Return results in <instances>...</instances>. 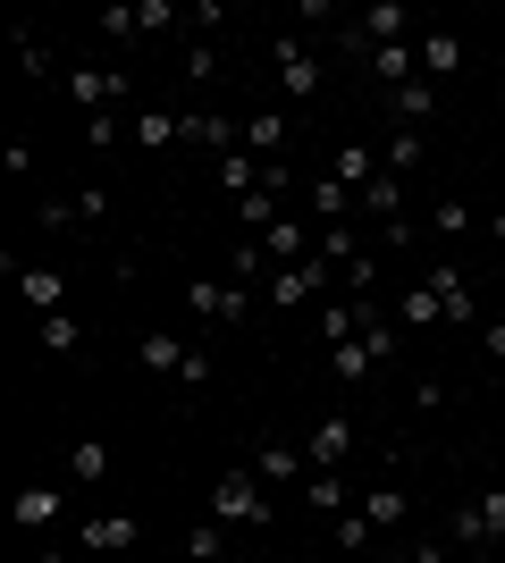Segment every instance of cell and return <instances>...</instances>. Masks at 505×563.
I'll return each instance as SVG.
<instances>
[{
	"instance_id": "33",
	"label": "cell",
	"mask_w": 505,
	"mask_h": 563,
	"mask_svg": "<svg viewBox=\"0 0 505 563\" xmlns=\"http://www.w3.org/2000/svg\"><path fill=\"white\" fill-rule=\"evenodd\" d=\"M362 514H371V530H380V539H387V530H405L413 496H405V488H371V496H362Z\"/></svg>"
},
{
	"instance_id": "14",
	"label": "cell",
	"mask_w": 505,
	"mask_h": 563,
	"mask_svg": "<svg viewBox=\"0 0 505 563\" xmlns=\"http://www.w3.org/2000/svg\"><path fill=\"white\" fill-rule=\"evenodd\" d=\"M354 219L362 228H396V219H405V177H371V186H362V202H354Z\"/></svg>"
},
{
	"instance_id": "15",
	"label": "cell",
	"mask_w": 505,
	"mask_h": 563,
	"mask_svg": "<svg viewBox=\"0 0 505 563\" xmlns=\"http://www.w3.org/2000/svg\"><path fill=\"white\" fill-rule=\"evenodd\" d=\"M9 278H18V295H25V311H34V320L68 311V278H59V269H34V261H25V269H9Z\"/></svg>"
},
{
	"instance_id": "4",
	"label": "cell",
	"mask_w": 505,
	"mask_h": 563,
	"mask_svg": "<svg viewBox=\"0 0 505 563\" xmlns=\"http://www.w3.org/2000/svg\"><path fill=\"white\" fill-rule=\"evenodd\" d=\"M262 295H270V303H278V311H295V303H312V295H320V303H329V295H337V269H329V261H295V269H270V286H262Z\"/></svg>"
},
{
	"instance_id": "30",
	"label": "cell",
	"mask_w": 505,
	"mask_h": 563,
	"mask_svg": "<svg viewBox=\"0 0 505 563\" xmlns=\"http://www.w3.org/2000/svg\"><path fill=\"white\" fill-rule=\"evenodd\" d=\"M34 336H43V353H85V345H94L76 311H51V320H34Z\"/></svg>"
},
{
	"instance_id": "44",
	"label": "cell",
	"mask_w": 505,
	"mask_h": 563,
	"mask_svg": "<svg viewBox=\"0 0 505 563\" xmlns=\"http://www.w3.org/2000/svg\"><path fill=\"white\" fill-rule=\"evenodd\" d=\"M76 219H85V228H101V219H110V186H85V194H76Z\"/></svg>"
},
{
	"instance_id": "47",
	"label": "cell",
	"mask_w": 505,
	"mask_h": 563,
	"mask_svg": "<svg viewBox=\"0 0 505 563\" xmlns=\"http://www.w3.org/2000/svg\"><path fill=\"white\" fill-rule=\"evenodd\" d=\"M481 345H488V362H505V320H481Z\"/></svg>"
},
{
	"instance_id": "41",
	"label": "cell",
	"mask_w": 505,
	"mask_h": 563,
	"mask_svg": "<svg viewBox=\"0 0 505 563\" xmlns=\"http://www.w3.org/2000/svg\"><path fill=\"white\" fill-rule=\"evenodd\" d=\"M101 43H144V25H135V9H101Z\"/></svg>"
},
{
	"instance_id": "3",
	"label": "cell",
	"mask_w": 505,
	"mask_h": 563,
	"mask_svg": "<svg viewBox=\"0 0 505 563\" xmlns=\"http://www.w3.org/2000/svg\"><path fill=\"white\" fill-rule=\"evenodd\" d=\"M186 311H194V329H237L244 311H253V286H237V278H186Z\"/></svg>"
},
{
	"instance_id": "35",
	"label": "cell",
	"mask_w": 505,
	"mask_h": 563,
	"mask_svg": "<svg viewBox=\"0 0 505 563\" xmlns=\"http://www.w3.org/2000/svg\"><path fill=\"white\" fill-rule=\"evenodd\" d=\"M177 76H186V101L202 93V85H211L219 76V43H186V59H177Z\"/></svg>"
},
{
	"instance_id": "10",
	"label": "cell",
	"mask_w": 505,
	"mask_h": 563,
	"mask_svg": "<svg viewBox=\"0 0 505 563\" xmlns=\"http://www.w3.org/2000/svg\"><path fill=\"white\" fill-rule=\"evenodd\" d=\"M244 152H253V161H287L295 152V118L287 110H253L244 118Z\"/></svg>"
},
{
	"instance_id": "42",
	"label": "cell",
	"mask_w": 505,
	"mask_h": 563,
	"mask_svg": "<svg viewBox=\"0 0 505 563\" xmlns=\"http://www.w3.org/2000/svg\"><path fill=\"white\" fill-rule=\"evenodd\" d=\"M34 219H43L51 235H76V228H85V219H76V202H59V194H51V202H43V211H34Z\"/></svg>"
},
{
	"instance_id": "27",
	"label": "cell",
	"mask_w": 505,
	"mask_h": 563,
	"mask_svg": "<svg viewBox=\"0 0 505 563\" xmlns=\"http://www.w3.org/2000/svg\"><path fill=\"white\" fill-rule=\"evenodd\" d=\"M211 378H219V345H211V336H194L186 362H177V387H186V396H202Z\"/></svg>"
},
{
	"instance_id": "9",
	"label": "cell",
	"mask_w": 505,
	"mask_h": 563,
	"mask_svg": "<svg viewBox=\"0 0 505 563\" xmlns=\"http://www.w3.org/2000/svg\"><path fill=\"white\" fill-rule=\"evenodd\" d=\"M354 25H362V43H371V51H380V43H413V34H421V18H413V9H396V0L354 9Z\"/></svg>"
},
{
	"instance_id": "21",
	"label": "cell",
	"mask_w": 505,
	"mask_h": 563,
	"mask_svg": "<svg viewBox=\"0 0 505 563\" xmlns=\"http://www.w3.org/2000/svg\"><path fill=\"white\" fill-rule=\"evenodd\" d=\"M110 471H119V454L101 446V438H76L68 446V479L76 488H110Z\"/></svg>"
},
{
	"instance_id": "1",
	"label": "cell",
	"mask_w": 505,
	"mask_h": 563,
	"mask_svg": "<svg viewBox=\"0 0 505 563\" xmlns=\"http://www.w3.org/2000/svg\"><path fill=\"white\" fill-rule=\"evenodd\" d=\"M211 521H228V530H270V521H278V505H270V488H262L253 463L211 479Z\"/></svg>"
},
{
	"instance_id": "6",
	"label": "cell",
	"mask_w": 505,
	"mask_h": 563,
	"mask_svg": "<svg viewBox=\"0 0 505 563\" xmlns=\"http://www.w3.org/2000/svg\"><path fill=\"white\" fill-rule=\"evenodd\" d=\"M270 59H278V93H287V101H312L320 76H329V68H320V51L304 43V34H278V51H270Z\"/></svg>"
},
{
	"instance_id": "36",
	"label": "cell",
	"mask_w": 505,
	"mask_h": 563,
	"mask_svg": "<svg viewBox=\"0 0 505 563\" xmlns=\"http://www.w3.org/2000/svg\"><path fill=\"white\" fill-rule=\"evenodd\" d=\"M430 235H472V202H463V194H438L430 202Z\"/></svg>"
},
{
	"instance_id": "39",
	"label": "cell",
	"mask_w": 505,
	"mask_h": 563,
	"mask_svg": "<svg viewBox=\"0 0 505 563\" xmlns=\"http://www.w3.org/2000/svg\"><path fill=\"white\" fill-rule=\"evenodd\" d=\"M9 51H18L25 76H51V51H43V34H34V25H18V34H9Z\"/></svg>"
},
{
	"instance_id": "38",
	"label": "cell",
	"mask_w": 505,
	"mask_h": 563,
	"mask_svg": "<svg viewBox=\"0 0 505 563\" xmlns=\"http://www.w3.org/2000/svg\"><path fill=\"white\" fill-rule=\"evenodd\" d=\"M135 25H144V34H177L186 9H177V0H135Z\"/></svg>"
},
{
	"instance_id": "22",
	"label": "cell",
	"mask_w": 505,
	"mask_h": 563,
	"mask_svg": "<svg viewBox=\"0 0 505 563\" xmlns=\"http://www.w3.org/2000/svg\"><path fill=\"white\" fill-rule=\"evenodd\" d=\"M262 168H270V161H253V152H219V194H228V202L262 194Z\"/></svg>"
},
{
	"instance_id": "31",
	"label": "cell",
	"mask_w": 505,
	"mask_h": 563,
	"mask_svg": "<svg viewBox=\"0 0 505 563\" xmlns=\"http://www.w3.org/2000/svg\"><path fill=\"white\" fill-rule=\"evenodd\" d=\"M337 219H354V194L320 168V177H312V228H337Z\"/></svg>"
},
{
	"instance_id": "13",
	"label": "cell",
	"mask_w": 505,
	"mask_h": 563,
	"mask_svg": "<svg viewBox=\"0 0 505 563\" xmlns=\"http://www.w3.org/2000/svg\"><path fill=\"white\" fill-rule=\"evenodd\" d=\"M262 253H270V269H295V261L320 253V228H312V219H278V228L262 235Z\"/></svg>"
},
{
	"instance_id": "45",
	"label": "cell",
	"mask_w": 505,
	"mask_h": 563,
	"mask_svg": "<svg viewBox=\"0 0 505 563\" xmlns=\"http://www.w3.org/2000/svg\"><path fill=\"white\" fill-rule=\"evenodd\" d=\"M85 143H94V152H110V143H119V110H101V118H85Z\"/></svg>"
},
{
	"instance_id": "24",
	"label": "cell",
	"mask_w": 505,
	"mask_h": 563,
	"mask_svg": "<svg viewBox=\"0 0 505 563\" xmlns=\"http://www.w3.org/2000/svg\"><path fill=\"white\" fill-rule=\"evenodd\" d=\"M371 371H380V353L362 345V336H345V345H329V378H337V387H362V378H371Z\"/></svg>"
},
{
	"instance_id": "32",
	"label": "cell",
	"mask_w": 505,
	"mask_h": 563,
	"mask_svg": "<svg viewBox=\"0 0 505 563\" xmlns=\"http://www.w3.org/2000/svg\"><path fill=\"white\" fill-rule=\"evenodd\" d=\"M438 320H447V311H438V295H430V286H413V295H396V329H405V336L438 329Z\"/></svg>"
},
{
	"instance_id": "48",
	"label": "cell",
	"mask_w": 505,
	"mask_h": 563,
	"mask_svg": "<svg viewBox=\"0 0 505 563\" xmlns=\"http://www.w3.org/2000/svg\"><path fill=\"white\" fill-rule=\"evenodd\" d=\"M488 235H497V244H505V211H497V219H488Z\"/></svg>"
},
{
	"instance_id": "40",
	"label": "cell",
	"mask_w": 505,
	"mask_h": 563,
	"mask_svg": "<svg viewBox=\"0 0 505 563\" xmlns=\"http://www.w3.org/2000/svg\"><path fill=\"white\" fill-rule=\"evenodd\" d=\"M177 362H186V345H177L168 329H152V336H144V371H168V378H177Z\"/></svg>"
},
{
	"instance_id": "2",
	"label": "cell",
	"mask_w": 505,
	"mask_h": 563,
	"mask_svg": "<svg viewBox=\"0 0 505 563\" xmlns=\"http://www.w3.org/2000/svg\"><path fill=\"white\" fill-rule=\"evenodd\" d=\"M447 547H455V555H497L505 547V488L463 496L455 514H447Z\"/></svg>"
},
{
	"instance_id": "25",
	"label": "cell",
	"mask_w": 505,
	"mask_h": 563,
	"mask_svg": "<svg viewBox=\"0 0 505 563\" xmlns=\"http://www.w3.org/2000/svg\"><path fill=\"white\" fill-rule=\"evenodd\" d=\"M177 555H186V563H237V555H228V521H194L186 539H177Z\"/></svg>"
},
{
	"instance_id": "19",
	"label": "cell",
	"mask_w": 505,
	"mask_h": 563,
	"mask_svg": "<svg viewBox=\"0 0 505 563\" xmlns=\"http://www.w3.org/2000/svg\"><path fill=\"white\" fill-rule=\"evenodd\" d=\"M304 505H312L320 521H337V514H354V488H345V471H312V479H304Z\"/></svg>"
},
{
	"instance_id": "12",
	"label": "cell",
	"mask_w": 505,
	"mask_h": 563,
	"mask_svg": "<svg viewBox=\"0 0 505 563\" xmlns=\"http://www.w3.org/2000/svg\"><path fill=\"white\" fill-rule=\"evenodd\" d=\"M329 177H337V186H345V194H354V202H362V186L380 177V143L345 135V143H337V152H329Z\"/></svg>"
},
{
	"instance_id": "28",
	"label": "cell",
	"mask_w": 505,
	"mask_h": 563,
	"mask_svg": "<svg viewBox=\"0 0 505 563\" xmlns=\"http://www.w3.org/2000/svg\"><path fill=\"white\" fill-rule=\"evenodd\" d=\"M59 514H68V488H25L18 496V530H51Z\"/></svg>"
},
{
	"instance_id": "46",
	"label": "cell",
	"mask_w": 505,
	"mask_h": 563,
	"mask_svg": "<svg viewBox=\"0 0 505 563\" xmlns=\"http://www.w3.org/2000/svg\"><path fill=\"white\" fill-rule=\"evenodd\" d=\"M0 168H9V177H25V168H34V143H25V135H9V152H0Z\"/></svg>"
},
{
	"instance_id": "43",
	"label": "cell",
	"mask_w": 505,
	"mask_h": 563,
	"mask_svg": "<svg viewBox=\"0 0 505 563\" xmlns=\"http://www.w3.org/2000/svg\"><path fill=\"white\" fill-rule=\"evenodd\" d=\"M447 396H455L447 378H413V412H447Z\"/></svg>"
},
{
	"instance_id": "8",
	"label": "cell",
	"mask_w": 505,
	"mask_h": 563,
	"mask_svg": "<svg viewBox=\"0 0 505 563\" xmlns=\"http://www.w3.org/2000/svg\"><path fill=\"white\" fill-rule=\"evenodd\" d=\"M304 454H312V471H345V454H354V421H345V412H320L312 438H304Z\"/></svg>"
},
{
	"instance_id": "18",
	"label": "cell",
	"mask_w": 505,
	"mask_h": 563,
	"mask_svg": "<svg viewBox=\"0 0 505 563\" xmlns=\"http://www.w3.org/2000/svg\"><path fill=\"white\" fill-rule=\"evenodd\" d=\"M421 76H430V85H447V76L463 68V34H447V25H421Z\"/></svg>"
},
{
	"instance_id": "17",
	"label": "cell",
	"mask_w": 505,
	"mask_h": 563,
	"mask_svg": "<svg viewBox=\"0 0 505 563\" xmlns=\"http://www.w3.org/2000/svg\"><path fill=\"white\" fill-rule=\"evenodd\" d=\"M135 143H144V152L186 143V110H177V101H144V110H135Z\"/></svg>"
},
{
	"instance_id": "5",
	"label": "cell",
	"mask_w": 505,
	"mask_h": 563,
	"mask_svg": "<svg viewBox=\"0 0 505 563\" xmlns=\"http://www.w3.org/2000/svg\"><path fill=\"white\" fill-rule=\"evenodd\" d=\"M68 93H76V110H85V118H101V110H119V101L135 93V76H127V68H94V59H76V68H68Z\"/></svg>"
},
{
	"instance_id": "23",
	"label": "cell",
	"mask_w": 505,
	"mask_h": 563,
	"mask_svg": "<svg viewBox=\"0 0 505 563\" xmlns=\"http://www.w3.org/2000/svg\"><path fill=\"white\" fill-rule=\"evenodd\" d=\"M362 253H371V244H362V219H337V228H320V261H329V269H354Z\"/></svg>"
},
{
	"instance_id": "49",
	"label": "cell",
	"mask_w": 505,
	"mask_h": 563,
	"mask_svg": "<svg viewBox=\"0 0 505 563\" xmlns=\"http://www.w3.org/2000/svg\"><path fill=\"white\" fill-rule=\"evenodd\" d=\"M497 118H505V93H497Z\"/></svg>"
},
{
	"instance_id": "34",
	"label": "cell",
	"mask_w": 505,
	"mask_h": 563,
	"mask_svg": "<svg viewBox=\"0 0 505 563\" xmlns=\"http://www.w3.org/2000/svg\"><path fill=\"white\" fill-rule=\"evenodd\" d=\"M380 269H387V261H380V244H371L354 269H337V295H345V303H354V295H380Z\"/></svg>"
},
{
	"instance_id": "29",
	"label": "cell",
	"mask_w": 505,
	"mask_h": 563,
	"mask_svg": "<svg viewBox=\"0 0 505 563\" xmlns=\"http://www.w3.org/2000/svg\"><path fill=\"white\" fill-rule=\"evenodd\" d=\"M329 539L345 547L354 563H362V555H380V530H371V514H362V505H354V514H337V521H329Z\"/></svg>"
},
{
	"instance_id": "37",
	"label": "cell",
	"mask_w": 505,
	"mask_h": 563,
	"mask_svg": "<svg viewBox=\"0 0 505 563\" xmlns=\"http://www.w3.org/2000/svg\"><path fill=\"white\" fill-rule=\"evenodd\" d=\"M320 336H329V345L362 336V320H354V303H345V295H329V303H320Z\"/></svg>"
},
{
	"instance_id": "26",
	"label": "cell",
	"mask_w": 505,
	"mask_h": 563,
	"mask_svg": "<svg viewBox=\"0 0 505 563\" xmlns=\"http://www.w3.org/2000/svg\"><path fill=\"white\" fill-rule=\"evenodd\" d=\"M380 168H387V177H413V168H421V126H387Z\"/></svg>"
},
{
	"instance_id": "20",
	"label": "cell",
	"mask_w": 505,
	"mask_h": 563,
	"mask_svg": "<svg viewBox=\"0 0 505 563\" xmlns=\"http://www.w3.org/2000/svg\"><path fill=\"white\" fill-rule=\"evenodd\" d=\"M387 118H396V126H430V118H438V85H430V76L396 85V93H387Z\"/></svg>"
},
{
	"instance_id": "11",
	"label": "cell",
	"mask_w": 505,
	"mask_h": 563,
	"mask_svg": "<svg viewBox=\"0 0 505 563\" xmlns=\"http://www.w3.org/2000/svg\"><path fill=\"white\" fill-rule=\"evenodd\" d=\"M421 286L438 295V311H447V320H481V295H472V278H463L455 261H438V269H421Z\"/></svg>"
},
{
	"instance_id": "16",
	"label": "cell",
	"mask_w": 505,
	"mask_h": 563,
	"mask_svg": "<svg viewBox=\"0 0 505 563\" xmlns=\"http://www.w3.org/2000/svg\"><path fill=\"white\" fill-rule=\"evenodd\" d=\"M135 539H144L135 514H85V555H127Z\"/></svg>"
},
{
	"instance_id": "7",
	"label": "cell",
	"mask_w": 505,
	"mask_h": 563,
	"mask_svg": "<svg viewBox=\"0 0 505 563\" xmlns=\"http://www.w3.org/2000/svg\"><path fill=\"white\" fill-rule=\"evenodd\" d=\"M253 471H262V488H304V479H312V454L295 446V438H262V446H253Z\"/></svg>"
}]
</instances>
